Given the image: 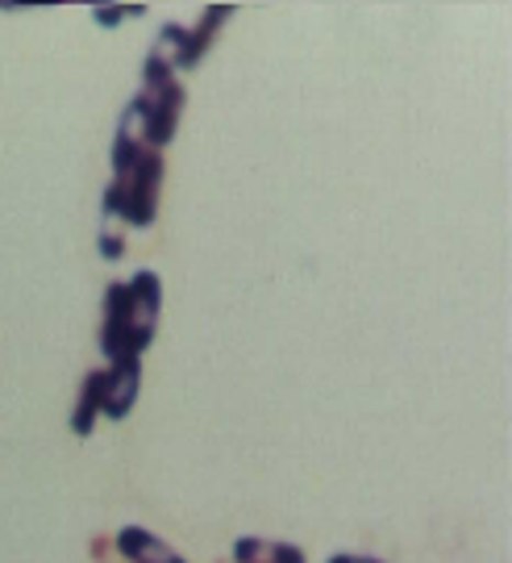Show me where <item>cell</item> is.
Returning <instances> with one entry per match:
<instances>
[{
  "label": "cell",
  "mask_w": 512,
  "mask_h": 563,
  "mask_svg": "<svg viewBox=\"0 0 512 563\" xmlns=\"http://www.w3.org/2000/svg\"><path fill=\"white\" fill-rule=\"evenodd\" d=\"M134 97H138L142 109H146V146H151V151H163L167 142L176 139L183 104H188V92H183V84H179L176 67L163 63L155 51H151L146 63H142V88Z\"/></svg>",
  "instance_id": "obj_1"
},
{
  "label": "cell",
  "mask_w": 512,
  "mask_h": 563,
  "mask_svg": "<svg viewBox=\"0 0 512 563\" xmlns=\"http://www.w3.org/2000/svg\"><path fill=\"white\" fill-rule=\"evenodd\" d=\"M130 288V318H125V342H121V360H142L146 346L155 342L158 313H163V280L151 267L134 272V280H125Z\"/></svg>",
  "instance_id": "obj_2"
},
{
  "label": "cell",
  "mask_w": 512,
  "mask_h": 563,
  "mask_svg": "<svg viewBox=\"0 0 512 563\" xmlns=\"http://www.w3.org/2000/svg\"><path fill=\"white\" fill-rule=\"evenodd\" d=\"M267 563H309V560H304V551L296 543H271V560Z\"/></svg>",
  "instance_id": "obj_14"
},
{
  "label": "cell",
  "mask_w": 512,
  "mask_h": 563,
  "mask_svg": "<svg viewBox=\"0 0 512 563\" xmlns=\"http://www.w3.org/2000/svg\"><path fill=\"white\" fill-rule=\"evenodd\" d=\"M146 4H92V21L100 30H118L125 18H142Z\"/></svg>",
  "instance_id": "obj_12"
},
{
  "label": "cell",
  "mask_w": 512,
  "mask_h": 563,
  "mask_svg": "<svg viewBox=\"0 0 512 563\" xmlns=\"http://www.w3.org/2000/svg\"><path fill=\"white\" fill-rule=\"evenodd\" d=\"M142 393V360H118L104 367V413L109 422H125Z\"/></svg>",
  "instance_id": "obj_5"
},
{
  "label": "cell",
  "mask_w": 512,
  "mask_h": 563,
  "mask_svg": "<svg viewBox=\"0 0 512 563\" xmlns=\"http://www.w3.org/2000/svg\"><path fill=\"white\" fill-rule=\"evenodd\" d=\"M104 413V367H92L84 384H79V397L71 405V434L76 439H92L97 434V418Z\"/></svg>",
  "instance_id": "obj_10"
},
{
  "label": "cell",
  "mask_w": 512,
  "mask_h": 563,
  "mask_svg": "<svg viewBox=\"0 0 512 563\" xmlns=\"http://www.w3.org/2000/svg\"><path fill=\"white\" fill-rule=\"evenodd\" d=\"M325 563H383V560H375V555H350V551H342V555H334V560H325Z\"/></svg>",
  "instance_id": "obj_15"
},
{
  "label": "cell",
  "mask_w": 512,
  "mask_h": 563,
  "mask_svg": "<svg viewBox=\"0 0 512 563\" xmlns=\"http://www.w3.org/2000/svg\"><path fill=\"white\" fill-rule=\"evenodd\" d=\"M146 151H151L146 146V109L138 97H130V104L121 109L118 134H113V180H130Z\"/></svg>",
  "instance_id": "obj_4"
},
{
  "label": "cell",
  "mask_w": 512,
  "mask_h": 563,
  "mask_svg": "<svg viewBox=\"0 0 512 563\" xmlns=\"http://www.w3.org/2000/svg\"><path fill=\"white\" fill-rule=\"evenodd\" d=\"M113 551L125 563H183L176 547H167L158 534L142 530V526H121L118 534H113Z\"/></svg>",
  "instance_id": "obj_8"
},
{
  "label": "cell",
  "mask_w": 512,
  "mask_h": 563,
  "mask_svg": "<svg viewBox=\"0 0 512 563\" xmlns=\"http://www.w3.org/2000/svg\"><path fill=\"white\" fill-rule=\"evenodd\" d=\"M125 318H130V288L125 280L104 288V325H100V351L104 360H121V342H125Z\"/></svg>",
  "instance_id": "obj_9"
},
{
  "label": "cell",
  "mask_w": 512,
  "mask_h": 563,
  "mask_svg": "<svg viewBox=\"0 0 512 563\" xmlns=\"http://www.w3.org/2000/svg\"><path fill=\"white\" fill-rule=\"evenodd\" d=\"M234 18V4H209L204 13H200V21L188 30V38H183V55H179L176 63V76L179 71H192V67H200V59L209 55V46L218 42L221 25Z\"/></svg>",
  "instance_id": "obj_7"
},
{
  "label": "cell",
  "mask_w": 512,
  "mask_h": 563,
  "mask_svg": "<svg viewBox=\"0 0 512 563\" xmlns=\"http://www.w3.org/2000/svg\"><path fill=\"white\" fill-rule=\"evenodd\" d=\"M271 560V543L258 534H242L234 543V563H267Z\"/></svg>",
  "instance_id": "obj_13"
},
{
  "label": "cell",
  "mask_w": 512,
  "mask_h": 563,
  "mask_svg": "<svg viewBox=\"0 0 512 563\" xmlns=\"http://www.w3.org/2000/svg\"><path fill=\"white\" fill-rule=\"evenodd\" d=\"M125 192H121V180H113L104 188V201H100V225H97V246L104 263H121L125 260V242H130V225H125Z\"/></svg>",
  "instance_id": "obj_6"
},
{
  "label": "cell",
  "mask_w": 512,
  "mask_h": 563,
  "mask_svg": "<svg viewBox=\"0 0 512 563\" xmlns=\"http://www.w3.org/2000/svg\"><path fill=\"white\" fill-rule=\"evenodd\" d=\"M183 38H188V25H179V21H167V25L158 30L155 55L163 63H171V67H176L179 55H183Z\"/></svg>",
  "instance_id": "obj_11"
},
{
  "label": "cell",
  "mask_w": 512,
  "mask_h": 563,
  "mask_svg": "<svg viewBox=\"0 0 512 563\" xmlns=\"http://www.w3.org/2000/svg\"><path fill=\"white\" fill-rule=\"evenodd\" d=\"M163 172H167V167H163V151H146L142 163L134 167V176L121 180V192H125L121 213H125V225H130V230H151V225H155Z\"/></svg>",
  "instance_id": "obj_3"
}]
</instances>
